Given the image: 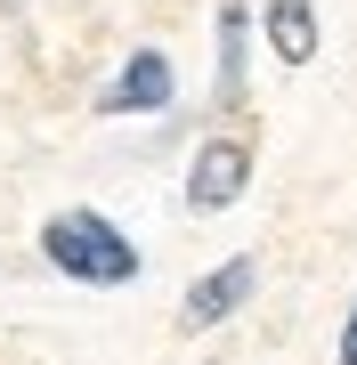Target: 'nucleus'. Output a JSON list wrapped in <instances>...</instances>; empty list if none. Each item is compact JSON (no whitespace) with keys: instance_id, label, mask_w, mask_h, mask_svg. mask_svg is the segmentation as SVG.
<instances>
[{"instance_id":"f257e3e1","label":"nucleus","mask_w":357,"mask_h":365,"mask_svg":"<svg viewBox=\"0 0 357 365\" xmlns=\"http://www.w3.org/2000/svg\"><path fill=\"white\" fill-rule=\"evenodd\" d=\"M41 252H49V268H66L73 284H130L138 276V244L106 220V211H57V220L41 227Z\"/></svg>"},{"instance_id":"f03ea898","label":"nucleus","mask_w":357,"mask_h":365,"mask_svg":"<svg viewBox=\"0 0 357 365\" xmlns=\"http://www.w3.org/2000/svg\"><path fill=\"white\" fill-rule=\"evenodd\" d=\"M244 179H252V146L244 138H203L195 163H187V203L195 211H227L244 195Z\"/></svg>"},{"instance_id":"7ed1b4c3","label":"nucleus","mask_w":357,"mask_h":365,"mask_svg":"<svg viewBox=\"0 0 357 365\" xmlns=\"http://www.w3.org/2000/svg\"><path fill=\"white\" fill-rule=\"evenodd\" d=\"M171 57L162 49H130V66L114 73V90L98 98V114H162V106H171Z\"/></svg>"},{"instance_id":"20e7f679","label":"nucleus","mask_w":357,"mask_h":365,"mask_svg":"<svg viewBox=\"0 0 357 365\" xmlns=\"http://www.w3.org/2000/svg\"><path fill=\"white\" fill-rule=\"evenodd\" d=\"M252 284H260V260H252V252H236L227 268H212L195 292H187V309H179L187 333H203V325H219V317H236L244 300H252Z\"/></svg>"},{"instance_id":"39448f33","label":"nucleus","mask_w":357,"mask_h":365,"mask_svg":"<svg viewBox=\"0 0 357 365\" xmlns=\"http://www.w3.org/2000/svg\"><path fill=\"white\" fill-rule=\"evenodd\" d=\"M268 49H276L284 66H309V57H317V16H309V0H268Z\"/></svg>"},{"instance_id":"423d86ee","label":"nucleus","mask_w":357,"mask_h":365,"mask_svg":"<svg viewBox=\"0 0 357 365\" xmlns=\"http://www.w3.org/2000/svg\"><path fill=\"white\" fill-rule=\"evenodd\" d=\"M244 57H252V41H244V0H219V98H227V106L244 98Z\"/></svg>"},{"instance_id":"0eeeda50","label":"nucleus","mask_w":357,"mask_h":365,"mask_svg":"<svg viewBox=\"0 0 357 365\" xmlns=\"http://www.w3.org/2000/svg\"><path fill=\"white\" fill-rule=\"evenodd\" d=\"M341 365H357V309H349V325H341Z\"/></svg>"},{"instance_id":"6e6552de","label":"nucleus","mask_w":357,"mask_h":365,"mask_svg":"<svg viewBox=\"0 0 357 365\" xmlns=\"http://www.w3.org/2000/svg\"><path fill=\"white\" fill-rule=\"evenodd\" d=\"M9 9H16V0H9Z\"/></svg>"}]
</instances>
